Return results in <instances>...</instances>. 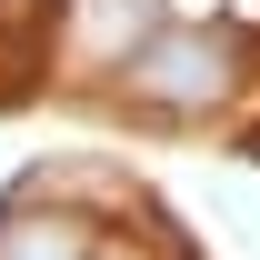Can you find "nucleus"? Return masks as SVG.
<instances>
[{"mask_svg":"<svg viewBox=\"0 0 260 260\" xmlns=\"http://www.w3.org/2000/svg\"><path fill=\"white\" fill-rule=\"evenodd\" d=\"M230 90H240V40L210 30V20H170V30L130 60V100H140V110H170V120L220 110Z\"/></svg>","mask_w":260,"mask_h":260,"instance_id":"obj_1","label":"nucleus"},{"mask_svg":"<svg viewBox=\"0 0 260 260\" xmlns=\"http://www.w3.org/2000/svg\"><path fill=\"white\" fill-rule=\"evenodd\" d=\"M160 30H170L160 0H60V50L90 70H130Z\"/></svg>","mask_w":260,"mask_h":260,"instance_id":"obj_2","label":"nucleus"},{"mask_svg":"<svg viewBox=\"0 0 260 260\" xmlns=\"http://www.w3.org/2000/svg\"><path fill=\"white\" fill-rule=\"evenodd\" d=\"M0 260H90V220H70V210H10L0 220Z\"/></svg>","mask_w":260,"mask_h":260,"instance_id":"obj_3","label":"nucleus"},{"mask_svg":"<svg viewBox=\"0 0 260 260\" xmlns=\"http://www.w3.org/2000/svg\"><path fill=\"white\" fill-rule=\"evenodd\" d=\"M230 20H260V0H230Z\"/></svg>","mask_w":260,"mask_h":260,"instance_id":"obj_4","label":"nucleus"}]
</instances>
